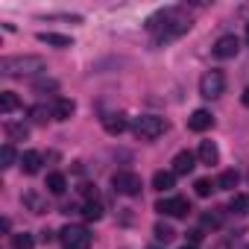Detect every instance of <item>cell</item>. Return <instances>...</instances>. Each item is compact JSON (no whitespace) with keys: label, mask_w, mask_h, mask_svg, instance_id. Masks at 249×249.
<instances>
[{"label":"cell","mask_w":249,"mask_h":249,"mask_svg":"<svg viewBox=\"0 0 249 249\" xmlns=\"http://www.w3.org/2000/svg\"><path fill=\"white\" fill-rule=\"evenodd\" d=\"M147 27H150V33H156V44H161V41H170V38H179L182 33H188L191 18L182 9H164L156 18H150Z\"/></svg>","instance_id":"cell-1"},{"label":"cell","mask_w":249,"mask_h":249,"mask_svg":"<svg viewBox=\"0 0 249 249\" xmlns=\"http://www.w3.org/2000/svg\"><path fill=\"white\" fill-rule=\"evenodd\" d=\"M44 71H47V62L41 56H3L0 59V73L3 76H36Z\"/></svg>","instance_id":"cell-2"},{"label":"cell","mask_w":249,"mask_h":249,"mask_svg":"<svg viewBox=\"0 0 249 249\" xmlns=\"http://www.w3.org/2000/svg\"><path fill=\"white\" fill-rule=\"evenodd\" d=\"M132 132L141 141H156V138H161L167 132V120L159 117V114H141V117L132 120Z\"/></svg>","instance_id":"cell-3"},{"label":"cell","mask_w":249,"mask_h":249,"mask_svg":"<svg viewBox=\"0 0 249 249\" xmlns=\"http://www.w3.org/2000/svg\"><path fill=\"white\" fill-rule=\"evenodd\" d=\"M59 240L65 249H91V231L85 226H73L68 223L62 231H59Z\"/></svg>","instance_id":"cell-4"},{"label":"cell","mask_w":249,"mask_h":249,"mask_svg":"<svg viewBox=\"0 0 249 249\" xmlns=\"http://www.w3.org/2000/svg\"><path fill=\"white\" fill-rule=\"evenodd\" d=\"M111 188L117 194H123V196H138L144 185H141V176L138 173H132V170H117L111 176Z\"/></svg>","instance_id":"cell-5"},{"label":"cell","mask_w":249,"mask_h":249,"mask_svg":"<svg viewBox=\"0 0 249 249\" xmlns=\"http://www.w3.org/2000/svg\"><path fill=\"white\" fill-rule=\"evenodd\" d=\"M226 91V76H223V71H208V73H202V79H199V94L205 97V100H214V97H220Z\"/></svg>","instance_id":"cell-6"},{"label":"cell","mask_w":249,"mask_h":249,"mask_svg":"<svg viewBox=\"0 0 249 249\" xmlns=\"http://www.w3.org/2000/svg\"><path fill=\"white\" fill-rule=\"evenodd\" d=\"M156 211L164 217H188L191 214V202L185 196H164L156 202Z\"/></svg>","instance_id":"cell-7"},{"label":"cell","mask_w":249,"mask_h":249,"mask_svg":"<svg viewBox=\"0 0 249 249\" xmlns=\"http://www.w3.org/2000/svg\"><path fill=\"white\" fill-rule=\"evenodd\" d=\"M237 50H240V38L237 36H220L214 41V56L217 59H234Z\"/></svg>","instance_id":"cell-8"},{"label":"cell","mask_w":249,"mask_h":249,"mask_svg":"<svg viewBox=\"0 0 249 249\" xmlns=\"http://www.w3.org/2000/svg\"><path fill=\"white\" fill-rule=\"evenodd\" d=\"M211 126H214V117H211L208 108L191 111V117H188V129H191V132H205V129H211Z\"/></svg>","instance_id":"cell-9"},{"label":"cell","mask_w":249,"mask_h":249,"mask_svg":"<svg viewBox=\"0 0 249 249\" xmlns=\"http://www.w3.org/2000/svg\"><path fill=\"white\" fill-rule=\"evenodd\" d=\"M194 167H196V156H194V153L182 150V153L173 156V173H176V176H188Z\"/></svg>","instance_id":"cell-10"},{"label":"cell","mask_w":249,"mask_h":249,"mask_svg":"<svg viewBox=\"0 0 249 249\" xmlns=\"http://www.w3.org/2000/svg\"><path fill=\"white\" fill-rule=\"evenodd\" d=\"M76 111V103L68 100V97H56L53 100V120H71Z\"/></svg>","instance_id":"cell-11"},{"label":"cell","mask_w":249,"mask_h":249,"mask_svg":"<svg viewBox=\"0 0 249 249\" xmlns=\"http://www.w3.org/2000/svg\"><path fill=\"white\" fill-rule=\"evenodd\" d=\"M126 126H129V123H126V117H123V114H106L103 117V129L108 135H123V132H126Z\"/></svg>","instance_id":"cell-12"},{"label":"cell","mask_w":249,"mask_h":249,"mask_svg":"<svg viewBox=\"0 0 249 249\" xmlns=\"http://www.w3.org/2000/svg\"><path fill=\"white\" fill-rule=\"evenodd\" d=\"M196 159H199L202 164H217V161H220V150H217V144H214V141H202L199 150H196Z\"/></svg>","instance_id":"cell-13"},{"label":"cell","mask_w":249,"mask_h":249,"mask_svg":"<svg viewBox=\"0 0 249 249\" xmlns=\"http://www.w3.org/2000/svg\"><path fill=\"white\" fill-rule=\"evenodd\" d=\"M21 170H24L27 176H36V173L41 170V153H36V150H27V153L21 156Z\"/></svg>","instance_id":"cell-14"},{"label":"cell","mask_w":249,"mask_h":249,"mask_svg":"<svg viewBox=\"0 0 249 249\" xmlns=\"http://www.w3.org/2000/svg\"><path fill=\"white\" fill-rule=\"evenodd\" d=\"M153 188L161 191V194L173 191V188H176V173H173V170H159V173L153 176Z\"/></svg>","instance_id":"cell-15"},{"label":"cell","mask_w":249,"mask_h":249,"mask_svg":"<svg viewBox=\"0 0 249 249\" xmlns=\"http://www.w3.org/2000/svg\"><path fill=\"white\" fill-rule=\"evenodd\" d=\"M21 199H24V205H27L33 214H44V211H47V202H44L36 191H24V196H21Z\"/></svg>","instance_id":"cell-16"},{"label":"cell","mask_w":249,"mask_h":249,"mask_svg":"<svg viewBox=\"0 0 249 249\" xmlns=\"http://www.w3.org/2000/svg\"><path fill=\"white\" fill-rule=\"evenodd\" d=\"M38 41L41 44H53V47H73V41L68 36H59V33H38Z\"/></svg>","instance_id":"cell-17"},{"label":"cell","mask_w":249,"mask_h":249,"mask_svg":"<svg viewBox=\"0 0 249 249\" xmlns=\"http://www.w3.org/2000/svg\"><path fill=\"white\" fill-rule=\"evenodd\" d=\"M6 138L9 141H27V135H30V126L27 123H6Z\"/></svg>","instance_id":"cell-18"},{"label":"cell","mask_w":249,"mask_h":249,"mask_svg":"<svg viewBox=\"0 0 249 249\" xmlns=\"http://www.w3.org/2000/svg\"><path fill=\"white\" fill-rule=\"evenodd\" d=\"M65 188H68V179H65L62 173H50V176H47V191H50L53 196H62Z\"/></svg>","instance_id":"cell-19"},{"label":"cell","mask_w":249,"mask_h":249,"mask_svg":"<svg viewBox=\"0 0 249 249\" xmlns=\"http://www.w3.org/2000/svg\"><path fill=\"white\" fill-rule=\"evenodd\" d=\"M18 106H21V100H18V94H15V91H3V94H0V111H3V114L15 111Z\"/></svg>","instance_id":"cell-20"},{"label":"cell","mask_w":249,"mask_h":249,"mask_svg":"<svg viewBox=\"0 0 249 249\" xmlns=\"http://www.w3.org/2000/svg\"><path fill=\"white\" fill-rule=\"evenodd\" d=\"M82 217H85V220H100V217H103V205H100V199H85V205H82Z\"/></svg>","instance_id":"cell-21"},{"label":"cell","mask_w":249,"mask_h":249,"mask_svg":"<svg viewBox=\"0 0 249 249\" xmlns=\"http://www.w3.org/2000/svg\"><path fill=\"white\" fill-rule=\"evenodd\" d=\"M12 249H36V237L27 231H18L12 234Z\"/></svg>","instance_id":"cell-22"},{"label":"cell","mask_w":249,"mask_h":249,"mask_svg":"<svg viewBox=\"0 0 249 249\" xmlns=\"http://www.w3.org/2000/svg\"><path fill=\"white\" fill-rule=\"evenodd\" d=\"M153 234H156V240H161V243H170V240L176 237V231H173V226H167V223H156V229H153Z\"/></svg>","instance_id":"cell-23"},{"label":"cell","mask_w":249,"mask_h":249,"mask_svg":"<svg viewBox=\"0 0 249 249\" xmlns=\"http://www.w3.org/2000/svg\"><path fill=\"white\" fill-rule=\"evenodd\" d=\"M229 211H234V214H246V211H249V196H246V194H234L231 202H229Z\"/></svg>","instance_id":"cell-24"},{"label":"cell","mask_w":249,"mask_h":249,"mask_svg":"<svg viewBox=\"0 0 249 249\" xmlns=\"http://www.w3.org/2000/svg\"><path fill=\"white\" fill-rule=\"evenodd\" d=\"M12 164H15V147L12 144H3V150H0V167L9 170Z\"/></svg>","instance_id":"cell-25"},{"label":"cell","mask_w":249,"mask_h":249,"mask_svg":"<svg viewBox=\"0 0 249 249\" xmlns=\"http://www.w3.org/2000/svg\"><path fill=\"white\" fill-rule=\"evenodd\" d=\"M234 185H237V173H234V170L220 173V179H217V188H220V191H231Z\"/></svg>","instance_id":"cell-26"},{"label":"cell","mask_w":249,"mask_h":249,"mask_svg":"<svg viewBox=\"0 0 249 249\" xmlns=\"http://www.w3.org/2000/svg\"><path fill=\"white\" fill-rule=\"evenodd\" d=\"M30 117H33L36 123H47V117H53V108H47V106H33V108H30Z\"/></svg>","instance_id":"cell-27"},{"label":"cell","mask_w":249,"mask_h":249,"mask_svg":"<svg viewBox=\"0 0 249 249\" xmlns=\"http://www.w3.org/2000/svg\"><path fill=\"white\" fill-rule=\"evenodd\" d=\"M217 188V182H211V179H196L194 182V191H196V196H211V191Z\"/></svg>","instance_id":"cell-28"},{"label":"cell","mask_w":249,"mask_h":249,"mask_svg":"<svg viewBox=\"0 0 249 249\" xmlns=\"http://www.w3.org/2000/svg\"><path fill=\"white\" fill-rule=\"evenodd\" d=\"M220 223H223V214H220V211H208V214H202V226H208V229H220Z\"/></svg>","instance_id":"cell-29"},{"label":"cell","mask_w":249,"mask_h":249,"mask_svg":"<svg viewBox=\"0 0 249 249\" xmlns=\"http://www.w3.org/2000/svg\"><path fill=\"white\" fill-rule=\"evenodd\" d=\"M36 91H56V82L53 79H38L36 82Z\"/></svg>","instance_id":"cell-30"},{"label":"cell","mask_w":249,"mask_h":249,"mask_svg":"<svg viewBox=\"0 0 249 249\" xmlns=\"http://www.w3.org/2000/svg\"><path fill=\"white\" fill-rule=\"evenodd\" d=\"M185 234H188V243H191V246H196V243L202 240V229H191V231H185Z\"/></svg>","instance_id":"cell-31"},{"label":"cell","mask_w":249,"mask_h":249,"mask_svg":"<svg viewBox=\"0 0 249 249\" xmlns=\"http://www.w3.org/2000/svg\"><path fill=\"white\" fill-rule=\"evenodd\" d=\"M41 240H44V243H50V240H53V231H50V229H47V231H41Z\"/></svg>","instance_id":"cell-32"},{"label":"cell","mask_w":249,"mask_h":249,"mask_svg":"<svg viewBox=\"0 0 249 249\" xmlns=\"http://www.w3.org/2000/svg\"><path fill=\"white\" fill-rule=\"evenodd\" d=\"M240 103H243V106H246V108H249V88H246V91H243V94H240Z\"/></svg>","instance_id":"cell-33"},{"label":"cell","mask_w":249,"mask_h":249,"mask_svg":"<svg viewBox=\"0 0 249 249\" xmlns=\"http://www.w3.org/2000/svg\"><path fill=\"white\" fill-rule=\"evenodd\" d=\"M182 249H196V246H191V243H185V246H182Z\"/></svg>","instance_id":"cell-34"},{"label":"cell","mask_w":249,"mask_h":249,"mask_svg":"<svg viewBox=\"0 0 249 249\" xmlns=\"http://www.w3.org/2000/svg\"><path fill=\"white\" fill-rule=\"evenodd\" d=\"M246 44H249V24H246Z\"/></svg>","instance_id":"cell-35"},{"label":"cell","mask_w":249,"mask_h":249,"mask_svg":"<svg viewBox=\"0 0 249 249\" xmlns=\"http://www.w3.org/2000/svg\"><path fill=\"white\" fill-rule=\"evenodd\" d=\"M217 249H229V246H226V243H220V246H217Z\"/></svg>","instance_id":"cell-36"},{"label":"cell","mask_w":249,"mask_h":249,"mask_svg":"<svg viewBox=\"0 0 249 249\" xmlns=\"http://www.w3.org/2000/svg\"><path fill=\"white\" fill-rule=\"evenodd\" d=\"M147 249H161V246H147Z\"/></svg>","instance_id":"cell-37"},{"label":"cell","mask_w":249,"mask_h":249,"mask_svg":"<svg viewBox=\"0 0 249 249\" xmlns=\"http://www.w3.org/2000/svg\"><path fill=\"white\" fill-rule=\"evenodd\" d=\"M243 249H249V246H243Z\"/></svg>","instance_id":"cell-38"}]
</instances>
